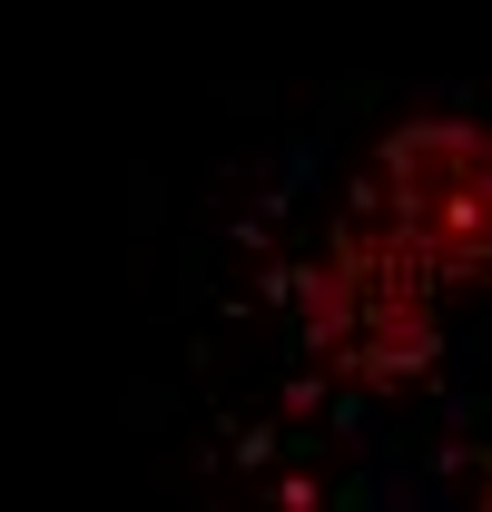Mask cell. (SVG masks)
<instances>
[{"label":"cell","instance_id":"6da1fadb","mask_svg":"<svg viewBox=\"0 0 492 512\" xmlns=\"http://www.w3.org/2000/svg\"><path fill=\"white\" fill-rule=\"evenodd\" d=\"M207 512H492V89L286 128L197 247L178 345Z\"/></svg>","mask_w":492,"mask_h":512}]
</instances>
